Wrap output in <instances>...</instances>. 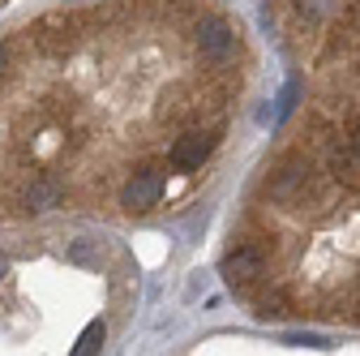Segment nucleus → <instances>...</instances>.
Masks as SVG:
<instances>
[{
	"mask_svg": "<svg viewBox=\"0 0 360 356\" xmlns=\"http://www.w3.org/2000/svg\"><path fill=\"white\" fill-rule=\"evenodd\" d=\"M193 48L206 65H232L236 61V48H240V30L223 18V13H206L198 26H193Z\"/></svg>",
	"mask_w": 360,
	"mask_h": 356,
	"instance_id": "nucleus-1",
	"label": "nucleus"
},
{
	"mask_svg": "<svg viewBox=\"0 0 360 356\" xmlns=\"http://www.w3.org/2000/svg\"><path fill=\"white\" fill-rule=\"evenodd\" d=\"M270 198L283 206H304L318 198V176H313L309 159H288L275 176H270Z\"/></svg>",
	"mask_w": 360,
	"mask_h": 356,
	"instance_id": "nucleus-2",
	"label": "nucleus"
},
{
	"mask_svg": "<svg viewBox=\"0 0 360 356\" xmlns=\"http://www.w3.org/2000/svg\"><path fill=\"white\" fill-rule=\"evenodd\" d=\"M159 198H163V172H155V167L133 172L129 181H124V189H120V206L133 210V215L159 206Z\"/></svg>",
	"mask_w": 360,
	"mask_h": 356,
	"instance_id": "nucleus-3",
	"label": "nucleus"
},
{
	"mask_svg": "<svg viewBox=\"0 0 360 356\" xmlns=\"http://www.w3.org/2000/svg\"><path fill=\"white\" fill-rule=\"evenodd\" d=\"M262 275H266V249L262 245H240V249H232L223 258V279L232 288H249Z\"/></svg>",
	"mask_w": 360,
	"mask_h": 356,
	"instance_id": "nucleus-4",
	"label": "nucleus"
},
{
	"mask_svg": "<svg viewBox=\"0 0 360 356\" xmlns=\"http://www.w3.org/2000/svg\"><path fill=\"white\" fill-rule=\"evenodd\" d=\"M210 151H214V138H210V133H202V129H193V133H185V138L172 142L167 159H172L176 172H198V167L206 163Z\"/></svg>",
	"mask_w": 360,
	"mask_h": 356,
	"instance_id": "nucleus-5",
	"label": "nucleus"
},
{
	"mask_svg": "<svg viewBox=\"0 0 360 356\" xmlns=\"http://www.w3.org/2000/svg\"><path fill=\"white\" fill-rule=\"evenodd\" d=\"M60 198H65V189L52 181V176H34V181L22 189V206L26 210H52V206H60Z\"/></svg>",
	"mask_w": 360,
	"mask_h": 356,
	"instance_id": "nucleus-6",
	"label": "nucleus"
},
{
	"mask_svg": "<svg viewBox=\"0 0 360 356\" xmlns=\"http://www.w3.org/2000/svg\"><path fill=\"white\" fill-rule=\"evenodd\" d=\"M326 167H330V176L339 185H347V189H356L360 185V159H356V151L347 146H330V155H326Z\"/></svg>",
	"mask_w": 360,
	"mask_h": 356,
	"instance_id": "nucleus-7",
	"label": "nucleus"
},
{
	"mask_svg": "<svg viewBox=\"0 0 360 356\" xmlns=\"http://www.w3.org/2000/svg\"><path fill=\"white\" fill-rule=\"evenodd\" d=\"M296 13L304 26H322L326 18L339 13V0H296Z\"/></svg>",
	"mask_w": 360,
	"mask_h": 356,
	"instance_id": "nucleus-8",
	"label": "nucleus"
},
{
	"mask_svg": "<svg viewBox=\"0 0 360 356\" xmlns=\"http://www.w3.org/2000/svg\"><path fill=\"white\" fill-rule=\"evenodd\" d=\"M103 335H108V331H103V322H90V326L82 331V339H77V348H73L69 356H95V352L103 348Z\"/></svg>",
	"mask_w": 360,
	"mask_h": 356,
	"instance_id": "nucleus-9",
	"label": "nucleus"
},
{
	"mask_svg": "<svg viewBox=\"0 0 360 356\" xmlns=\"http://www.w3.org/2000/svg\"><path fill=\"white\" fill-rule=\"evenodd\" d=\"M262 314H288L283 292H266V296H262Z\"/></svg>",
	"mask_w": 360,
	"mask_h": 356,
	"instance_id": "nucleus-10",
	"label": "nucleus"
},
{
	"mask_svg": "<svg viewBox=\"0 0 360 356\" xmlns=\"http://www.w3.org/2000/svg\"><path fill=\"white\" fill-rule=\"evenodd\" d=\"M73 262H90V245H86V241L73 245Z\"/></svg>",
	"mask_w": 360,
	"mask_h": 356,
	"instance_id": "nucleus-11",
	"label": "nucleus"
},
{
	"mask_svg": "<svg viewBox=\"0 0 360 356\" xmlns=\"http://www.w3.org/2000/svg\"><path fill=\"white\" fill-rule=\"evenodd\" d=\"M352 151H356V159H360V120H356V129H352Z\"/></svg>",
	"mask_w": 360,
	"mask_h": 356,
	"instance_id": "nucleus-12",
	"label": "nucleus"
},
{
	"mask_svg": "<svg viewBox=\"0 0 360 356\" xmlns=\"http://www.w3.org/2000/svg\"><path fill=\"white\" fill-rule=\"evenodd\" d=\"M5 65H9V43H0V73H5Z\"/></svg>",
	"mask_w": 360,
	"mask_h": 356,
	"instance_id": "nucleus-13",
	"label": "nucleus"
},
{
	"mask_svg": "<svg viewBox=\"0 0 360 356\" xmlns=\"http://www.w3.org/2000/svg\"><path fill=\"white\" fill-rule=\"evenodd\" d=\"M5 271H9V258H5V253H0V275H5Z\"/></svg>",
	"mask_w": 360,
	"mask_h": 356,
	"instance_id": "nucleus-14",
	"label": "nucleus"
},
{
	"mask_svg": "<svg viewBox=\"0 0 360 356\" xmlns=\"http://www.w3.org/2000/svg\"><path fill=\"white\" fill-rule=\"evenodd\" d=\"M356 309H360V296H356Z\"/></svg>",
	"mask_w": 360,
	"mask_h": 356,
	"instance_id": "nucleus-15",
	"label": "nucleus"
}]
</instances>
